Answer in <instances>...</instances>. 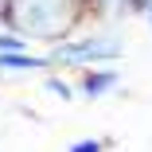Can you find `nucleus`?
Returning <instances> with one entry per match:
<instances>
[{"mask_svg": "<svg viewBox=\"0 0 152 152\" xmlns=\"http://www.w3.org/2000/svg\"><path fill=\"white\" fill-rule=\"evenodd\" d=\"M86 0H0V23L8 31L23 35L27 43L39 39H66L74 23L82 20Z\"/></svg>", "mask_w": 152, "mask_h": 152, "instance_id": "obj_1", "label": "nucleus"}, {"mask_svg": "<svg viewBox=\"0 0 152 152\" xmlns=\"http://www.w3.org/2000/svg\"><path fill=\"white\" fill-rule=\"evenodd\" d=\"M117 82H121V74H117L113 66H94V70H86V74H82L78 94H82V98H105Z\"/></svg>", "mask_w": 152, "mask_h": 152, "instance_id": "obj_3", "label": "nucleus"}, {"mask_svg": "<svg viewBox=\"0 0 152 152\" xmlns=\"http://www.w3.org/2000/svg\"><path fill=\"white\" fill-rule=\"evenodd\" d=\"M66 152H105V137H82V140H74Z\"/></svg>", "mask_w": 152, "mask_h": 152, "instance_id": "obj_6", "label": "nucleus"}, {"mask_svg": "<svg viewBox=\"0 0 152 152\" xmlns=\"http://www.w3.org/2000/svg\"><path fill=\"white\" fill-rule=\"evenodd\" d=\"M148 4H152V0H133V8H144V12H148Z\"/></svg>", "mask_w": 152, "mask_h": 152, "instance_id": "obj_9", "label": "nucleus"}, {"mask_svg": "<svg viewBox=\"0 0 152 152\" xmlns=\"http://www.w3.org/2000/svg\"><path fill=\"white\" fill-rule=\"evenodd\" d=\"M125 55V39L117 31H98L74 43H63L51 51V66H98V63H113Z\"/></svg>", "mask_w": 152, "mask_h": 152, "instance_id": "obj_2", "label": "nucleus"}, {"mask_svg": "<svg viewBox=\"0 0 152 152\" xmlns=\"http://www.w3.org/2000/svg\"><path fill=\"white\" fill-rule=\"evenodd\" d=\"M94 8L102 16H121V12H133V0H94Z\"/></svg>", "mask_w": 152, "mask_h": 152, "instance_id": "obj_5", "label": "nucleus"}, {"mask_svg": "<svg viewBox=\"0 0 152 152\" xmlns=\"http://www.w3.org/2000/svg\"><path fill=\"white\" fill-rule=\"evenodd\" d=\"M148 27H152V4H148Z\"/></svg>", "mask_w": 152, "mask_h": 152, "instance_id": "obj_10", "label": "nucleus"}, {"mask_svg": "<svg viewBox=\"0 0 152 152\" xmlns=\"http://www.w3.org/2000/svg\"><path fill=\"white\" fill-rule=\"evenodd\" d=\"M51 55H0V70H47Z\"/></svg>", "mask_w": 152, "mask_h": 152, "instance_id": "obj_4", "label": "nucleus"}, {"mask_svg": "<svg viewBox=\"0 0 152 152\" xmlns=\"http://www.w3.org/2000/svg\"><path fill=\"white\" fill-rule=\"evenodd\" d=\"M47 94H55V98L70 102V98H74V90H70V82H66V78H58V74H55V78H47Z\"/></svg>", "mask_w": 152, "mask_h": 152, "instance_id": "obj_7", "label": "nucleus"}, {"mask_svg": "<svg viewBox=\"0 0 152 152\" xmlns=\"http://www.w3.org/2000/svg\"><path fill=\"white\" fill-rule=\"evenodd\" d=\"M23 47H27V39L16 35V31H12V35H0V55H20Z\"/></svg>", "mask_w": 152, "mask_h": 152, "instance_id": "obj_8", "label": "nucleus"}]
</instances>
